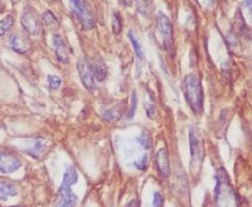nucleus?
Listing matches in <instances>:
<instances>
[{"mask_svg": "<svg viewBox=\"0 0 252 207\" xmlns=\"http://www.w3.org/2000/svg\"><path fill=\"white\" fill-rule=\"evenodd\" d=\"M52 47L55 49V53H56V57L60 62L62 64H68L69 61V48H68V44L64 42L62 37L60 34H53L52 37Z\"/></svg>", "mask_w": 252, "mask_h": 207, "instance_id": "obj_11", "label": "nucleus"}, {"mask_svg": "<svg viewBox=\"0 0 252 207\" xmlns=\"http://www.w3.org/2000/svg\"><path fill=\"white\" fill-rule=\"evenodd\" d=\"M9 46L13 51H15L17 53H28L32 48V42L29 39V37L24 33H13L10 37H9Z\"/></svg>", "mask_w": 252, "mask_h": 207, "instance_id": "obj_10", "label": "nucleus"}, {"mask_svg": "<svg viewBox=\"0 0 252 207\" xmlns=\"http://www.w3.org/2000/svg\"><path fill=\"white\" fill-rule=\"evenodd\" d=\"M129 38H130V40H131V44H132V47H134V51H135V55H136V57L140 58V60H143L144 53H143V49H141L140 43H139V40L134 37V34H132V33H130Z\"/></svg>", "mask_w": 252, "mask_h": 207, "instance_id": "obj_21", "label": "nucleus"}, {"mask_svg": "<svg viewBox=\"0 0 252 207\" xmlns=\"http://www.w3.org/2000/svg\"><path fill=\"white\" fill-rule=\"evenodd\" d=\"M155 34L159 39L164 49L170 53L174 51V35H173L172 22L165 14L159 13L157 15V24H155Z\"/></svg>", "mask_w": 252, "mask_h": 207, "instance_id": "obj_4", "label": "nucleus"}, {"mask_svg": "<svg viewBox=\"0 0 252 207\" xmlns=\"http://www.w3.org/2000/svg\"><path fill=\"white\" fill-rule=\"evenodd\" d=\"M126 207H140L139 206V201L138 200H131V201L129 202V204L126 205Z\"/></svg>", "mask_w": 252, "mask_h": 207, "instance_id": "obj_29", "label": "nucleus"}, {"mask_svg": "<svg viewBox=\"0 0 252 207\" xmlns=\"http://www.w3.org/2000/svg\"><path fill=\"white\" fill-rule=\"evenodd\" d=\"M136 107H138V95H136V91H132L131 95V109L129 110L127 112V115L126 118L127 119H132L135 115V111H136Z\"/></svg>", "mask_w": 252, "mask_h": 207, "instance_id": "obj_24", "label": "nucleus"}, {"mask_svg": "<svg viewBox=\"0 0 252 207\" xmlns=\"http://www.w3.org/2000/svg\"><path fill=\"white\" fill-rule=\"evenodd\" d=\"M121 28H123V24H121V17L118 12H114L112 14V29H114V33H120Z\"/></svg>", "mask_w": 252, "mask_h": 207, "instance_id": "obj_22", "label": "nucleus"}, {"mask_svg": "<svg viewBox=\"0 0 252 207\" xmlns=\"http://www.w3.org/2000/svg\"><path fill=\"white\" fill-rule=\"evenodd\" d=\"M244 8L247 13H249L250 17L252 18V0H244Z\"/></svg>", "mask_w": 252, "mask_h": 207, "instance_id": "obj_27", "label": "nucleus"}, {"mask_svg": "<svg viewBox=\"0 0 252 207\" xmlns=\"http://www.w3.org/2000/svg\"><path fill=\"white\" fill-rule=\"evenodd\" d=\"M120 3L123 4L124 6H127V8H129V6L132 5V3H134V0H120Z\"/></svg>", "mask_w": 252, "mask_h": 207, "instance_id": "obj_30", "label": "nucleus"}, {"mask_svg": "<svg viewBox=\"0 0 252 207\" xmlns=\"http://www.w3.org/2000/svg\"><path fill=\"white\" fill-rule=\"evenodd\" d=\"M155 166H157L158 171L163 177H169L170 174V162L169 155H168V150L165 148H161L155 154Z\"/></svg>", "mask_w": 252, "mask_h": 207, "instance_id": "obj_13", "label": "nucleus"}, {"mask_svg": "<svg viewBox=\"0 0 252 207\" xmlns=\"http://www.w3.org/2000/svg\"><path fill=\"white\" fill-rule=\"evenodd\" d=\"M14 26V17L13 15H6L4 19L0 20V37L8 33Z\"/></svg>", "mask_w": 252, "mask_h": 207, "instance_id": "obj_18", "label": "nucleus"}, {"mask_svg": "<svg viewBox=\"0 0 252 207\" xmlns=\"http://www.w3.org/2000/svg\"><path fill=\"white\" fill-rule=\"evenodd\" d=\"M124 111H125V109H124L123 104H120L118 106L111 107V109L105 110V111L102 112L103 120L109 121V123H115V121H118L119 119L123 116Z\"/></svg>", "mask_w": 252, "mask_h": 207, "instance_id": "obj_15", "label": "nucleus"}, {"mask_svg": "<svg viewBox=\"0 0 252 207\" xmlns=\"http://www.w3.org/2000/svg\"><path fill=\"white\" fill-rule=\"evenodd\" d=\"M22 26L26 29V32L32 35H39L42 33V18L37 14L35 9L32 6H27L22 15Z\"/></svg>", "mask_w": 252, "mask_h": 207, "instance_id": "obj_6", "label": "nucleus"}, {"mask_svg": "<svg viewBox=\"0 0 252 207\" xmlns=\"http://www.w3.org/2000/svg\"><path fill=\"white\" fill-rule=\"evenodd\" d=\"M42 22H43L46 26L58 27L57 18L55 17V14H53V13L49 12V10H47V12L43 13V15H42Z\"/></svg>", "mask_w": 252, "mask_h": 207, "instance_id": "obj_19", "label": "nucleus"}, {"mask_svg": "<svg viewBox=\"0 0 252 207\" xmlns=\"http://www.w3.org/2000/svg\"><path fill=\"white\" fill-rule=\"evenodd\" d=\"M139 140H140L141 143H143V147L144 148H146V149H149V148H150V138H149V136H148V133H146V134H143V136H141L140 138H139Z\"/></svg>", "mask_w": 252, "mask_h": 207, "instance_id": "obj_26", "label": "nucleus"}, {"mask_svg": "<svg viewBox=\"0 0 252 207\" xmlns=\"http://www.w3.org/2000/svg\"><path fill=\"white\" fill-rule=\"evenodd\" d=\"M164 197L160 192H155L153 197V207H163Z\"/></svg>", "mask_w": 252, "mask_h": 207, "instance_id": "obj_25", "label": "nucleus"}, {"mask_svg": "<svg viewBox=\"0 0 252 207\" xmlns=\"http://www.w3.org/2000/svg\"><path fill=\"white\" fill-rule=\"evenodd\" d=\"M18 190L13 183H0V201H8L9 199L15 197Z\"/></svg>", "mask_w": 252, "mask_h": 207, "instance_id": "obj_16", "label": "nucleus"}, {"mask_svg": "<svg viewBox=\"0 0 252 207\" xmlns=\"http://www.w3.org/2000/svg\"><path fill=\"white\" fill-rule=\"evenodd\" d=\"M90 66H91L92 73H94V80L100 81V82H102V81L106 80L107 66H106V62H105V60H103L101 56L94 55V57L91 58Z\"/></svg>", "mask_w": 252, "mask_h": 207, "instance_id": "obj_12", "label": "nucleus"}, {"mask_svg": "<svg viewBox=\"0 0 252 207\" xmlns=\"http://www.w3.org/2000/svg\"><path fill=\"white\" fill-rule=\"evenodd\" d=\"M136 9L143 17H149L153 9L152 0H136Z\"/></svg>", "mask_w": 252, "mask_h": 207, "instance_id": "obj_17", "label": "nucleus"}, {"mask_svg": "<svg viewBox=\"0 0 252 207\" xmlns=\"http://www.w3.org/2000/svg\"><path fill=\"white\" fill-rule=\"evenodd\" d=\"M47 150V141L42 138H37L31 147L27 148L26 153H28L29 155L34 157V158H40L42 155L44 154V152Z\"/></svg>", "mask_w": 252, "mask_h": 207, "instance_id": "obj_14", "label": "nucleus"}, {"mask_svg": "<svg viewBox=\"0 0 252 207\" xmlns=\"http://www.w3.org/2000/svg\"><path fill=\"white\" fill-rule=\"evenodd\" d=\"M215 205L216 207H238L237 195L223 167H220L216 172Z\"/></svg>", "mask_w": 252, "mask_h": 207, "instance_id": "obj_1", "label": "nucleus"}, {"mask_svg": "<svg viewBox=\"0 0 252 207\" xmlns=\"http://www.w3.org/2000/svg\"><path fill=\"white\" fill-rule=\"evenodd\" d=\"M47 82H48V86L51 90H57L58 87L61 86L62 84V80H61L60 76H55V75H49L47 77Z\"/></svg>", "mask_w": 252, "mask_h": 207, "instance_id": "obj_23", "label": "nucleus"}, {"mask_svg": "<svg viewBox=\"0 0 252 207\" xmlns=\"http://www.w3.org/2000/svg\"><path fill=\"white\" fill-rule=\"evenodd\" d=\"M146 162H148V158H146V157H144L143 161L138 162V163L135 164V166H136L138 168H140V170H144V168L146 167Z\"/></svg>", "mask_w": 252, "mask_h": 207, "instance_id": "obj_28", "label": "nucleus"}, {"mask_svg": "<svg viewBox=\"0 0 252 207\" xmlns=\"http://www.w3.org/2000/svg\"><path fill=\"white\" fill-rule=\"evenodd\" d=\"M189 141H190L193 164H199L203 159V145H202L201 134L195 127H192L189 130Z\"/></svg>", "mask_w": 252, "mask_h": 207, "instance_id": "obj_7", "label": "nucleus"}, {"mask_svg": "<svg viewBox=\"0 0 252 207\" xmlns=\"http://www.w3.org/2000/svg\"><path fill=\"white\" fill-rule=\"evenodd\" d=\"M144 106H145L146 114H148V116H149L150 119H154L155 114H157V107H155L154 99H153V96H150V100H145Z\"/></svg>", "mask_w": 252, "mask_h": 207, "instance_id": "obj_20", "label": "nucleus"}, {"mask_svg": "<svg viewBox=\"0 0 252 207\" xmlns=\"http://www.w3.org/2000/svg\"><path fill=\"white\" fill-rule=\"evenodd\" d=\"M78 173L76 167L68 166L63 175V181L60 188V204L58 207H77L78 199L75 193L72 192V186L77 182Z\"/></svg>", "mask_w": 252, "mask_h": 207, "instance_id": "obj_3", "label": "nucleus"}, {"mask_svg": "<svg viewBox=\"0 0 252 207\" xmlns=\"http://www.w3.org/2000/svg\"><path fill=\"white\" fill-rule=\"evenodd\" d=\"M22 166L19 158L14 154L0 150V172L3 174H10L18 171Z\"/></svg>", "mask_w": 252, "mask_h": 207, "instance_id": "obj_9", "label": "nucleus"}, {"mask_svg": "<svg viewBox=\"0 0 252 207\" xmlns=\"http://www.w3.org/2000/svg\"><path fill=\"white\" fill-rule=\"evenodd\" d=\"M72 10L75 12L80 19L81 24L85 29H92L94 27V15L91 6L86 0H71Z\"/></svg>", "mask_w": 252, "mask_h": 207, "instance_id": "obj_5", "label": "nucleus"}, {"mask_svg": "<svg viewBox=\"0 0 252 207\" xmlns=\"http://www.w3.org/2000/svg\"><path fill=\"white\" fill-rule=\"evenodd\" d=\"M77 69L83 86L86 87L89 91H96V89H97V87H96V80H94V73H92L91 66H90L89 62H87L85 58H81V60L78 61Z\"/></svg>", "mask_w": 252, "mask_h": 207, "instance_id": "obj_8", "label": "nucleus"}, {"mask_svg": "<svg viewBox=\"0 0 252 207\" xmlns=\"http://www.w3.org/2000/svg\"><path fill=\"white\" fill-rule=\"evenodd\" d=\"M183 92L184 98H186L192 111L198 115L202 114L203 112L204 94L201 81L197 76L189 73L183 78Z\"/></svg>", "mask_w": 252, "mask_h": 207, "instance_id": "obj_2", "label": "nucleus"}]
</instances>
